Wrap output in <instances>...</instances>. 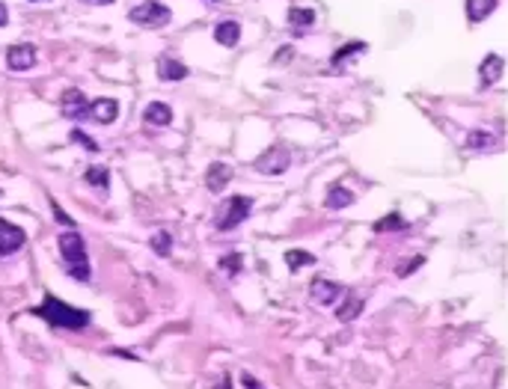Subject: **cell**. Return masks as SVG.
Segmentation results:
<instances>
[{
  "label": "cell",
  "mask_w": 508,
  "mask_h": 389,
  "mask_svg": "<svg viewBox=\"0 0 508 389\" xmlns=\"http://www.w3.org/2000/svg\"><path fill=\"white\" fill-rule=\"evenodd\" d=\"M36 318H42L51 327H59V330H86L89 321H93V315L86 312V309H77V306H68L63 303L57 294H45L42 303L36 309H30Z\"/></svg>",
  "instance_id": "1"
},
{
  "label": "cell",
  "mask_w": 508,
  "mask_h": 389,
  "mask_svg": "<svg viewBox=\"0 0 508 389\" xmlns=\"http://www.w3.org/2000/svg\"><path fill=\"white\" fill-rule=\"evenodd\" d=\"M59 244V256H63V265L68 276H75L77 283H89L93 279V265H89V253H86V241L77 229H68L57 238Z\"/></svg>",
  "instance_id": "2"
},
{
  "label": "cell",
  "mask_w": 508,
  "mask_h": 389,
  "mask_svg": "<svg viewBox=\"0 0 508 389\" xmlns=\"http://www.w3.org/2000/svg\"><path fill=\"white\" fill-rule=\"evenodd\" d=\"M250 211H253V199L250 196H241V193L226 196L223 202L217 205V214H214L217 232H232V229H238L247 217H250Z\"/></svg>",
  "instance_id": "3"
},
{
  "label": "cell",
  "mask_w": 508,
  "mask_h": 389,
  "mask_svg": "<svg viewBox=\"0 0 508 389\" xmlns=\"http://www.w3.org/2000/svg\"><path fill=\"white\" fill-rule=\"evenodd\" d=\"M128 18L140 27H164V24H169L173 12H169V6L161 3V0H146V3H137L131 12H128Z\"/></svg>",
  "instance_id": "4"
},
{
  "label": "cell",
  "mask_w": 508,
  "mask_h": 389,
  "mask_svg": "<svg viewBox=\"0 0 508 389\" xmlns=\"http://www.w3.org/2000/svg\"><path fill=\"white\" fill-rule=\"evenodd\" d=\"M253 167L265 175H283L285 169L292 167V152H288L285 146H274V149H267L265 155H258Z\"/></svg>",
  "instance_id": "5"
},
{
  "label": "cell",
  "mask_w": 508,
  "mask_h": 389,
  "mask_svg": "<svg viewBox=\"0 0 508 389\" xmlns=\"http://www.w3.org/2000/svg\"><path fill=\"white\" fill-rule=\"evenodd\" d=\"M59 111H63L66 119H72V122H84V119H89V102L77 86H68L59 95Z\"/></svg>",
  "instance_id": "6"
},
{
  "label": "cell",
  "mask_w": 508,
  "mask_h": 389,
  "mask_svg": "<svg viewBox=\"0 0 508 389\" xmlns=\"http://www.w3.org/2000/svg\"><path fill=\"white\" fill-rule=\"evenodd\" d=\"M24 241H27L24 229H21V226H15V223H9V220H3V217H0V258H6V256L18 253V250H21V247H24Z\"/></svg>",
  "instance_id": "7"
},
{
  "label": "cell",
  "mask_w": 508,
  "mask_h": 389,
  "mask_svg": "<svg viewBox=\"0 0 508 389\" xmlns=\"http://www.w3.org/2000/svg\"><path fill=\"white\" fill-rule=\"evenodd\" d=\"M342 294H345V285L330 283V279H312L310 285V297L318 306H336Z\"/></svg>",
  "instance_id": "8"
},
{
  "label": "cell",
  "mask_w": 508,
  "mask_h": 389,
  "mask_svg": "<svg viewBox=\"0 0 508 389\" xmlns=\"http://www.w3.org/2000/svg\"><path fill=\"white\" fill-rule=\"evenodd\" d=\"M502 75H505V59L500 54H487L479 63V86L482 89H491L496 81H502Z\"/></svg>",
  "instance_id": "9"
},
{
  "label": "cell",
  "mask_w": 508,
  "mask_h": 389,
  "mask_svg": "<svg viewBox=\"0 0 508 389\" xmlns=\"http://www.w3.org/2000/svg\"><path fill=\"white\" fill-rule=\"evenodd\" d=\"M6 66L12 68V72H27V68H33L36 66V48L27 42L12 45L6 51Z\"/></svg>",
  "instance_id": "10"
},
{
  "label": "cell",
  "mask_w": 508,
  "mask_h": 389,
  "mask_svg": "<svg viewBox=\"0 0 508 389\" xmlns=\"http://www.w3.org/2000/svg\"><path fill=\"white\" fill-rule=\"evenodd\" d=\"M232 178H235V175H232V167L223 164V161H214L211 167L205 169V187H208L211 193H223L226 184L232 182Z\"/></svg>",
  "instance_id": "11"
},
{
  "label": "cell",
  "mask_w": 508,
  "mask_h": 389,
  "mask_svg": "<svg viewBox=\"0 0 508 389\" xmlns=\"http://www.w3.org/2000/svg\"><path fill=\"white\" fill-rule=\"evenodd\" d=\"M155 68H158V77L167 81V84L185 81V77H187V66L182 63V59H176V57H158Z\"/></svg>",
  "instance_id": "12"
},
{
  "label": "cell",
  "mask_w": 508,
  "mask_h": 389,
  "mask_svg": "<svg viewBox=\"0 0 508 389\" xmlns=\"http://www.w3.org/2000/svg\"><path fill=\"white\" fill-rule=\"evenodd\" d=\"M89 116L98 119L102 125H111L119 116V102L116 98H95V102H89Z\"/></svg>",
  "instance_id": "13"
},
{
  "label": "cell",
  "mask_w": 508,
  "mask_h": 389,
  "mask_svg": "<svg viewBox=\"0 0 508 389\" xmlns=\"http://www.w3.org/2000/svg\"><path fill=\"white\" fill-rule=\"evenodd\" d=\"M360 312H363V297L351 294L345 288V294L339 297V303H336V318L339 321H354V318H360Z\"/></svg>",
  "instance_id": "14"
},
{
  "label": "cell",
  "mask_w": 508,
  "mask_h": 389,
  "mask_svg": "<svg viewBox=\"0 0 508 389\" xmlns=\"http://www.w3.org/2000/svg\"><path fill=\"white\" fill-rule=\"evenodd\" d=\"M214 42L223 48H235L241 42V24L238 21H220L214 27Z\"/></svg>",
  "instance_id": "15"
},
{
  "label": "cell",
  "mask_w": 508,
  "mask_h": 389,
  "mask_svg": "<svg viewBox=\"0 0 508 389\" xmlns=\"http://www.w3.org/2000/svg\"><path fill=\"white\" fill-rule=\"evenodd\" d=\"M143 122L155 125V128H164V125L173 122V111H169V104H164V102H152L143 111Z\"/></svg>",
  "instance_id": "16"
},
{
  "label": "cell",
  "mask_w": 508,
  "mask_h": 389,
  "mask_svg": "<svg viewBox=\"0 0 508 389\" xmlns=\"http://www.w3.org/2000/svg\"><path fill=\"white\" fill-rule=\"evenodd\" d=\"M366 48H368L366 42H348V45H342V48H339V51H333V57H330V66H333V68H339V72H342L348 59H354V57L366 54Z\"/></svg>",
  "instance_id": "17"
},
{
  "label": "cell",
  "mask_w": 508,
  "mask_h": 389,
  "mask_svg": "<svg viewBox=\"0 0 508 389\" xmlns=\"http://www.w3.org/2000/svg\"><path fill=\"white\" fill-rule=\"evenodd\" d=\"M496 9V0H467V18L476 24V21H485Z\"/></svg>",
  "instance_id": "18"
},
{
  "label": "cell",
  "mask_w": 508,
  "mask_h": 389,
  "mask_svg": "<svg viewBox=\"0 0 508 389\" xmlns=\"http://www.w3.org/2000/svg\"><path fill=\"white\" fill-rule=\"evenodd\" d=\"M288 24L294 30H306L315 24V9H306V6H292L288 9Z\"/></svg>",
  "instance_id": "19"
},
{
  "label": "cell",
  "mask_w": 508,
  "mask_h": 389,
  "mask_svg": "<svg viewBox=\"0 0 508 389\" xmlns=\"http://www.w3.org/2000/svg\"><path fill=\"white\" fill-rule=\"evenodd\" d=\"M354 202V193L348 191V187H330V191H327V208H330V211H339V208H348Z\"/></svg>",
  "instance_id": "20"
},
{
  "label": "cell",
  "mask_w": 508,
  "mask_h": 389,
  "mask_svg": "<svg viewBox=\"0 0 508 389\" xmlns=\"http://www.w3.org/2000/svg\"><path fill=\"white\" fill-rule=\"evenodd\" d=\"M149 247H152V253L155 256H169L173 253V235L167 232V229H158V232L152 235V241H149Z\"/></svg>",
  "instance_id": "21"
},
{
  "label": "cell",
  "mask_w": 508,
  "mask_h": 389,
  "mask_svg": "<svg viewBox=\"0 0 508 389\" xmlns=\"http://www.w3.org/2000/svg\"><path fill=\"white\" fill-rule=\"evenodd\" d=\"M404 229H407V223H404V217L398 211L386 214V217H381V220L375 223V232H404Z\"/></svg>",
  "instance_id": "22"
},
{
  "label": "cell",
  "mask_w": 508,
  "mask_h": 389,
  "mask_svg": "<svg viewBox=\"0 0 508 389\" xmlns=\"http://www.w3.org/2000/svg\"><path fill=\"white\" fill-rule=\"evenodd\" d=\"M84 178H86V184L102 187V191H107V187H111V169H107V167H89Z\"/></svg>",
  "instance_id": "23"
},
{
  "label": "cell",
  "mask_w": 508,
  "mask_h": 389,
  "mask_svg": "<svg viewBox=\"0 0 508 389\" xmlns=\"http://www.w3.org/2000/svg\"><path fill=\"white\" fill-rule=\"evenodd\" d=\"M285 265H288V271H301L303 265H315V256L303 253V250H288L285 253Z\"/></svg>",
  "instance_id": "24"
},
{
  "label": "cell",
  "mask_w": 508,
  "mask_h": 389,
  "mask_svg": "<svg viewBox=\"0 0 508 389\" xmlns=\"http://www.w3.org/2000/svg\"><path fill=\"white\" fill-rule=\"evenodd\" d=\"M496 143V140L491 137V134H485V131H470L467 134V146L473 149V152H482V149H491Z\"/></svg>",
  "instance_id": "25"
},
{
  "label": "cell",
  "mask_w": 508,
  "mask_h": 389,
  "mask_svg": "<svg viewBox=\"0 0 508 389\" xmlns=\"http://www.w3.org/2000/svg\"><path fill=\"white\" fill-rule=\"evenodd\" d=\"M220 267H223V271H226L229 276H235V274L244 267L241 253H229V256H223V258H220Z\"/></svg>",
  "instance_id": "26"
},
{
  "label": "cell",
  "mask_w": 508,
  "mask_h": 389,
  "mask_svg": "<svg viewBox=\"0 0 508 389\" xmlns=\"http://www.w3.org/2000/svg\"><path fill=\"white\" fill-rule=\"evenodd\" d=\"M68 140H72V143H81L86 152H98V143H95V140H89V137L81 131V128H72V131H68Z\"/></svg>",
  "instance_id": "27"
},
{
  "label": "cell",
  "mask_w": 508,
  "mask_h": 389,
  "mask_svg": "<svg viewBox=\"0 0 508 389\" xmlns=\"http://www.w3.org/2000/svg\"><path fill=\"white\" fill-rule=\"evenodd\" d=\"M51 211H54V217H57V220H59V223H63V226H68V229H72V226H75V223H72V217H68V214L63 211V208H59V205L54 202V199H51Z\"/></svg>",
  "instance_id": "28"
},
{
  "label": "cell",
  "mask_w": 508,
  "mask_h": 389,
  "mask_svg": "<svg viewBox=\"0 0 508 389\" xmlns=\"http://www.w3.org/2000/svg\"><path fill=\"white\" fill-rule=\"evenodd\" d=\"M292 57H294V48H280V51H276V59H274V63H276V66L292 63Z\"/></svg>",
  "instance_id": "29"
},
{
  "label": "cell",
  "mask_w": 508,
  "mask_h": 389,
  "mask_svg": "<svg viewBox=\"0 0 508 389\" xmlns=\"http://www.w3.org/2000/svg\"><path fill=\"white\" fill-rule=\"evenodd\" d=\"M422 262H425V258H422V256H416L411 265H402V267H398V276H407V274H413V267H420Z\"/></svg>",
  "instance_id": "30"
},
{
  "label": "cell",
  "mask_w": 508,
  "mask_h": 389,
  "mask_svg": "<svg viewBox=\"0 0 508 389\" xmlns=\"http://www.w3.org/2000/svg\"><path fill=\"white\" fill-rule=\"evenodd\" d=\"M241 383H244L247 389H265L262 383H258V381H256V377H253V374H247V372L241 374Z\"/></svg>",
  "instance_id": "31"
},
{
  "label": "cell",
  "mask_w": 508,
  "mask_h": 389,
  "mask_svg": "<svg viewBox=\"0 0 508 389\" xmlns=\"http://www.w3.org/2000/svg\"><path fill=\"white\" fill-rule=\"evenodd\" d=\"M6 21H9V12H6V3L0 0V27H6Z\"/></svg>",
  "instance_id": "32"
},
{
  "label": "cell",
  "mask_w": 508,
  "mask_h": 389,
  "mask_svg": "<svg viewBox=\"0 0 508 389\" xmlns=\"http://www.w3.org/2000/svg\"><path fill=\"white\" fill-rule=\"evenodd\" d=\"M214 389H232V377H229V374H223V381H220V386H214Z\"/></svg>",
  "instance_id": "33"
},
{
  "label": "cell",
  "mask_w": 508,
  "mask_h": 389,
  "mask_svg": "<svg viewBox=\"0 0 508 389\" xmlns=\"http://www.w3.org/2000/svg\"><path fill=\"white\" fill-rule=\"evenodd\" d=\"M84 3H102V6H111L113 0H84Z\"/></svg>",
  "instance_id": "34"
},
{
  "label": "cell",
  "mask_w": 508,
  "mask_h": 389,
  "mask_svg": "<svg viewBox=\"0 0 508 389\" xmlns=\"http://www.w3.org/2000/svg\"><path fill=\"white\" fill-rule=\"evenodd\" d=\"M211 3H217V0H211Z\"/></svg>",
  "instance_id": "35"
}]
</instances>
